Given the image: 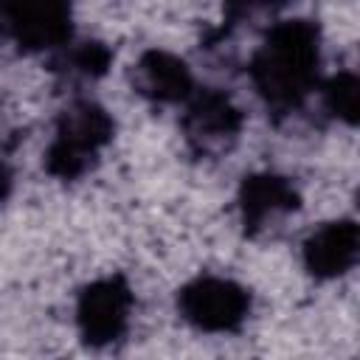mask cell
Listing matches in <instances>:
<instances>
[{
    "label": "cell",
    "instance_id": "1",
    "mask_svg": "<svg viewBox=\"0 0 360 360\" xmlns=\"http://www.w3.org/2000/svg\"><path fill=\"white\" fill-rule=\"evenodd\" d=\"M321 28L295 17L276 22L250 56V82L267 110L284 115L298 110L318 84Z\"/></svg>",
    "mask_w": 360,
    "mask_h": 360
},
{
    "label": "cell",
    "instance_id": "2",
    "mask_svg": "<svg viewBox=\"0 0 360 360\" xmlns=\"http://www.w3.org/2000/svg\"><path fill=\"white\" fill-rule=\"evenodd\" d=\"M115 124L110 112L90 101L76 98L70 101L53 127V138L45 149V172L56 180H79L96 163L98 155L110 146Z\"/></svg>",
    "mask_w": 360,
    "mask_h": 360
},
{
    "label": "cell",
    "instance_id": "3",
    "mask_svg": "<svg viewBox=\"0 0 360 360\" xmlns=\"http://www.w3.org/2000/svg\"><path fill=\"white\" fill-rule=\"evenodd\" d=\"M177 309L200 332H236L250 312V292L225 276H197L177 292Z\"/></svg>",
    "mask_w": 360,
    "mask_h": 360
},
{
    "label": "cell",
    "instance_id": "4",
    "mask_svg": "<svg viewBox=\"0 0 360 360\" xmlns=\"http://www.w3.org/2000/svg\"><path fill=\"white\" fill-rule=\"evenodd\" d=\"M183 104L186 110L180 127L197 155H219L239 138L245 115L225 90L194 87V93Z\"/></svg>",
    "mask_w": 360,
    "mask_h": 360
},
{
    "label": "cell",
    "instance_id": "5",
    "mask_svg": "<svg viewBox=\"0 0 360 360\" xmlns=\"http://www.w3.org/2000/svg\"><path fill=\"white\" fill-rule=\"evenodd\" d=\"M0 31L25 51L62 48L73 31V0H0Z\"/></svg>",
    "mask_w": 360,
    "mask_h": 360
},
{
    "label": "cell",
    "instance_id": "6",
    "mask_svg": "<svg viewBox=\"0 0 360 360\" xmlns=\"http://www.w3.org/2000/svg\"><path fill=\"white\" fill-rule=\"evenodd\" d=\"M135 295L124 276H104L90 281L76 301V326L84 343L110 346L115 343L132 318Z\"/></svg>",
    "mask_w": 360,
    "mask_h": 360
},
{
    "label": "cell",
    "instance_id": "7",
    "mask_svg": "<svg viewBox=\"0 0 360 360\" xmlns=\"http://www.w3.org/2000/svg\"><path fill=\"white\" fill-rule=\"evenodd\" d=\"M301 205V194L290 177L276 172L248 174L239 186V217L248 233L264 231L278 217L292 214Z\"/></svg>",
    "mask_w": 360,
    "mask_h": 360
},
{
    "label": "cell",
    "instance_id": "8",
    "mask_svg": "<svg viewBox=\"0 0 360 360\" xmlns=\"http://www.w3.org/2000/svg\"><path fill=\"white\" fill-rule=\"evenodd\" d=\"M360 256V228L354 219H332L315 228L304 242V267L315 278H338Z\"/></svg>",
    "mask_w": 360,
    "mask_h": 360
},
{
    "label": "cell",
    "instance_id": "9",
    "mask_svg": "<svg viewBox=\"0 0 360 360\" xmlns=\"http://www.w3.org/2000/svg\"><path fill=\"white\" fill-rule=\"evenodd\" d=\"M132 87L155 104H183L194 93V76L172 51L149 48L132 68Z\"/></svg>",
    "mask_w": 360,
    "mask_h": 360
},
{
    "label": "cell",
    "instance_id": "10",
    "mask_svg": "<svg viewBox=\"0 0 360 360\" xmlns=\"http://www.w3.org/2000/svg\"><path fill=\"white\" fill-rule=\"evenodd\" d=\"M112 51L104 42H79L59 53L56 68L70 79H98L107 73Z\"/></svg>",
    "mask_w": 360,
    "mask_h": 360
},
{
    "label": "cell",
    "instance_id": "11",
    "mask_svg": "<svg viewBox=\"0 0 360 360\" xmlns=\"http://www.w3.org/2000/svg\"><path fill=\"white\" fill-rule=\"evenodd\" d=\"M323 104L343 124H357V115H360V82H357V76L352 70L335 73L323 84Z\"/></svg>",
    "mask_w": 360,
    "mask_h": 360
},
{
    "label": "cell",
    "instance_id": "12",
    "mask_svg": "<svg viewBox=\"0 0 360 360\" xmlns=\"http://www.w3.org/2000/svg\"><path fill=\"white\" fill-rule=\"evenodd\" d=\"M287 3H290V0H222L225 17H228L231 22H239V20H245V17H256V14L281 8V6H287Z\"/></svg>",
    "mask_w": 360,
    "mask_h": 360
}]
</instances>
